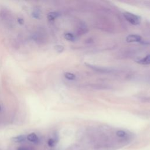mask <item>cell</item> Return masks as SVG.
I'll return each mask as SVG.
<instances>
[{
    "mask_svg": "<svg viewBox=\"0 0 150 150\" xmlns=\"http://www.w3.org/2000/svg\"><path fill=\"white\" fill-rule=\"evenodd\" d=\"M32 16L35 19H39L40 18V13L39 10L35 9L32 13Z\"/></svg>",
    "mask_w": 150,
    "mask_h": 150,
    "instance_id": "obj_11",
    "label": "cell"
},
{
    "mask_svg": "<svg viewBox=\"0 0 150 150\" xmlns=\"http://www.w3.org/2000/svg\"><path fill=\"white\" fill-rule=\"evenodd\" d=\"M137 62L140 64H144V65L149 64H150V54L147 55L145 57L138 60Z\"/></svg>",
    "mask_w": 150,
    "mask_h": 150,
    "instance_id": "obj_7",
    "label": "cell"
},
{
    "mask_svg": "<svg viewBox=\"0 0 150 150\" xmlns=\"http://www.w3.org/2000/svg\"><path fill=\"white\" fill-rule=\"evenodd\" d=\"M16 150H33V148L29 146H23L19 147L16 149Z\"/></svg>",
    "mask_w": 150,
    "mask_h": 150,
    "instance_id": "obj_13",
    "label": "cell"
},
{
    "mask_svg": "<svg viewBox=\"0 0 150 150\" xmlns=\"http://www.w3.org/2000/svg\"><path fill=\"white\" fill-rule=\"evenodd\" d=\"M64 76L66 79L70 80H73L76 79V75L73 73H70V72H66L64 74Z\"/></svg>",
    "mask_w": 150,
    "mask_h": 150,
    "instance_id": "obj_10",
    "label": "cell"
},
{
    "mask_svg": "<svg viewBox=\"0 0 150 150\" xmlns=\"http://www.w3.org/2000/svg\"><path fill=\"white\" fill-rule=\"evenodd\" d=\"M56 140L54 138H50V139H49V140L47 141L48 145L51 147L54 146L56 145Z\"/></svg>",
    "mask_w": 150,
    "mask_h": 150,
    "instance_id": "obj_12",
    "label": "cell"
},
{
    "mask_svg": "<svg viewBox=\"0 0 150 150\" xmlns=\"http://www.w3.org/2000/svg\"><path fill=\"white\" fill-rule=\"evenodd\" d=\"M124 16L126 19V20L131 23L132 25H137L141 23V18L135 14H134L131 12H125L124 13Z\"/></svg>",
    "mask_w": 150,
    "mask_h": 150,
    "instance_id": "obj_1",
    "label": "cell"
},
{
    "mask_svg": "<svg viewBox=\"0 0 150 150\" xmlns=\"http://www.w3.org/2000/svg\"><path fill=\"white\" fill-rule=\"evenodd\" d=\"M54 49L57 52H59V53H61L64 50V47L62 45H57L54 47Z\"/></svg>",
    "mask_w": 150,
    "mask_h": 150,
    "instance_id": "obj_14",
    "label": "cell"
},
{
    "mask_svg": "<svg viewBox=\"0 0 150 150\" xmlns=\"http://www.w3.org/2000/svg\"><path fill=\"white\" fill-rule=\"evenodd\" d=\"M64 38L69 41H71V42H74L76 39V38L74 36V35L70 32H67L64 35Z\"/></svg>",
    "mask_w": 150,
    "mask_h": 150,
    "instance_id": "obj_8",
    "label": "cell"
},
{
    "mask_svg": "<svg viewBox=\"0 0 150 150\" xmlns=\"http://www.w3.org/2000/svg\"><path fill=\"white\" fill-rule=\"evenodd\" d=\"M142 38L138 35H129L126 38V41L128 43L141 42Z\"/></svg>",
    "mask_w": 150,
    "mask_h": 150,
    "instance_id": "obj_2",
    "label": "cell"
},
{
    "mask_svg": "<svg viewBox=\"0 0 150 150\" xmlns=\"http://www.w3.org/2000/svg\"><path fill=\"white\" fill-rule=\"evenodd\" d=\"M0 110H1V106H0Z\"/></svg>",
    "mask_w": 150,
    "mask_h": 150,
    "instance_id": "obj_17",
    "label": "cell"
},
{
    "mask_svg": "<svg viewBox=\"0 0 150 150\" xmlns=\"http://www.w3.org/2000/svg\"><path fill=\"white\" fill-rule=\"evenodd\" d=\"M59 15V13L58 12H49L47 15V19L49 21H53L54 19H55L56 18H57Z\"/></svg>",
    "mask_w": 150,
    "mask_h": 150,
    "instance_id": "obj_9",
    "label": "cell"
},
{
    "mask_svg": "<svg viewBox=\"0 0 150 150\" xmlns=\"http://www.w3.org/2000/svg\"><path fill=\"white\" fill-rule=\"evenodd\" d=\"M87 66L90 67V68L94 69L96 71H100V72H104V73H109L111 72V70L110 69H108L107 68H104V67H97L96 66H93V65H90V64H87Z\"/></svg>",
    "mask_w": 150,
    "mask_h": 150,
    "instance_id": "obj_5",
    "label": "cell"
},
{
    "mask_svg": "<svg viewBox=\"0 0 150 150\" xmlns=\"http://www.w3.org/2000/svg\"><path fill=\"white\" fill-rule=\"evenodd\" d=\"M26 139L29 141H30L31 142H33V143H35V144L38 143L39 141V138L38 136L34 132H32V133L28 134L26 136Z\"/></svg>",
    "mask_w": 150,
    "mask_h": 150,
    "instance_id": "obj_3",
    "label": "cell"
},
{
    "mask_svg": "<svg viewBox=\"0 0 150 150\" xmlns=\"http://www.w3.org/2000/svg\"><path fill=\"white\" fill-rule=\"evenodd\" d=\"M26 139V136L25 135H19L12 138V140L13 142H17V143L24 142L25 141Z\"/></svg>",
    "mask_w": 150,
    "mask_h": 150,
    "instance_id": "obj_6",
    "label": "cell"
},
{
    "mask_svg": "<svg viewBox=\"0 0 150 150\" xmlns=\"http://www.w3.org/2000/svg\"><path fill=\"white\" fill-rule=\"evenodd\" d=\"M17 21H18V22L20 25H23V24L24 23V19H23L22 18L19 17V18L17 19Z\"/></svg>",
    "mask_w": 150,
    "mask_h": 150,
    "instance_id": "obj_15",
    "label": "cell"
},
{
    "mask_svg": "<svg viewBox=\"0 0 150 150\" xmlns=\"http://www.w3.org/2000/svg\"><path fill=\"white\" fill-rule=\"evenodd\" d=\"M148 6H150V2H148Z\"/></svg>",
    "mask_w": 150,
    "mask_h": 150,
    "instance_id": "obj_16",
    "label": "cell"
},
{
    "mask_svg": "<svg viewBox=\"0 0 150 150\" xmlns=\"http://www.w3.org/2000/svg\"><path fill=\"white\" fill-rule=\"evenodd\" d=\"M116 135L120 139L122 140H126L128 138V133L124 130H118L116 132Z\"/></svg>",
    "mask_w": 150,
    "mask_h": 150,
    "instance_id": "obj_4",
    "label": "cell"
}]
</instances>
